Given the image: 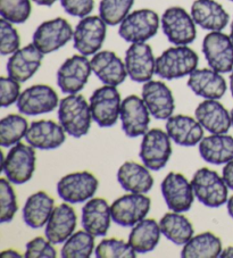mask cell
I'll return each instance as SVG.
<instances>
[{
  "mask_svg": "<svg viewBox=\"0 0 233 258\" xmlns=\"http://www.w3.org/2000/svg\"><path fill=\"white\" fill-rule=\"evenodd\" d=\"M58 119L67 135L74 138L86 136L91 127L90 105L81 95H69L60 101Z\"/></svg>",
  "mask_w": 233,
  "mask_h": 258,
  "instance_id": "obj_1",
  "label": "cell"
},
{
  "mask_svg": "<svg viewBox=\"0 0 233 258\" xmlns=\"http://www.w3.org/2000/svg\"><path fill=\"white\" fill-rule=\"evenodd\" d=\"M198 55L188 46L168 48L156 58L155 74L164 80H176L190 75L198 66Z\"/></svg>",
  "mask_w": 233,
  "mask_h": 258,
  "instance_id": "obj_2",
  "label": "cell"
},
{
  "mask_svg": "<svg viewBox=\"0 0 233 258\" xmlns=\"http://www.w3.org/2000/svg\"><path fill=\"white\" fill-rule=\"evenodd\" d=\"M196 198L205 206L217 208L227 203L228 186L223 176L207 167L199 168L191 180Z\"/></svg>",
  "mask_w": 233,
  "mask_h": 258,
  "instance_id": "obj_3",
  "label": "cell"
},
{
  "mask_svg": "<svg viewBox=\"0 0 233 258\" xmlns=\"http://www.w3.org/2000/svg\"><path fill=\"white\" fill-rule=\"evenodd\" d=\"M30 145L16 144L4 159L3 170L8 180L14 184H23L31 180L35 171L37 155Z\"/></svg>",
  "mask_w": 233,
  "mask_h": 258,
  "instance_id": "obj_4",
  "label": "cell"
},
{
  "mask_svg": "<svg viewBox=\"0 0 233 258\" xmlns=\"http://www.w3.org/2000/svg\"><path fill=\"white\" fill-rule=\"evenodd\" d=\"M159 17L151 10H138L125 17L120 24L119 34L130 43L146 42L158 32Z\"/></svg>",
  "mask_w": 233,
  "mask_h": 258,
  "instance_id": "obj_5",
  "label": "cell"
},
{
  "mask_svg": "<svg viewBox=\"0 0 233 258\" xmlns=\"http://www.w3.org/2000/svg\"><path fill=\"white\" fill-rule=\"evenodd\" d=\"M171 138L160 128H152L142 136L140 158L150 171H159L166 166L172 155Z\"/></svg>",
  "mask_w": 233,
  "mask_h": 258,
  "instance_id": "obj_6",
  "label": "cell"
},
{
  "mask_svg": "<svg viewBox=\"0 0 233 258\" xmlns=\"http://www.w3.org/2000/svg\"><path fill=\"white\" fill-rule=\"evenodd\" d=\"M91 116L100 127H110L121 114V95L116 87L105 86L96 89L89 100Z\"/></svg>",
  "mask_w": 233,
  "mask_h": 258,
  "instance_id": "obj_7",
  "label": "cell"
},
{
  "mask_svg": "<svg viewBox=\"0 0 233 258\" xmlns=\"http://www.w3.org/2000/svg\"><path fill=\"white\" fill-rule=\"evenodd\" d=\"M162 29L168 41L176 46H188L195 41L197 31L192 16L185 8L174 6L164 12Z\"/></svg>",
  "mask_w": 233,
  "mask_h": 258,
  "instance_id": "obj_8",
  "label": "cell"
},
{
  "mask_svg": "<svg viewBox=\"0 0 233 258\" xmlns=\"http://www.w3.org/2000/svg\"><path fill=\"white\" fill-rule=\"evenodd\" d=\"M107 24L100 16H86L75 26L73 46L83 56H91L100 50L105 41Z\"/></svg>",
  "mask_w": 233,
  "mask_h": 258,
  "instance_id": "obj_9",
  "label": "cell"
},
{
  "mask_svg": "<svg viewBox=\"0 0 233 258\" xmlns=\"http://www.w3.org/2000/svg\"><path fill=\"white\" fill-rule=\"evenodd\" d=\"M99 185L97 177L88 171L74 172L63 176L57 183V194L66 203L80 204L95 196Z\"/></svg>",
  "mask_w": 233,
  "mask_h": 258,
  "instance_id": "obj_10",
  "label": "cell"
},
{
  "mask_svg": "<svg viewBox=\"0 0 233 258\" xmlns=\"http://www.w3.org/2000/svg\"><path fill=\"white\" fill-rule=\"evenodd\" d=\"M74 31L65 19L57 17L40 24L33 34V44L42 54H50L73 39Z\"/></svg>",
  "mask_w": 233,
  "mask_h": 258,
  "instance_id": "obj_11",
  "label": "cell"
},
{
  "mask_svg": "<svg viewBox=\"0 0 233 258\" xmlns=\"http://www.w3.org/2000/svg\"><path fill=\"white\" fill-rule=\"evenodd\" d=\"M151 202L145 194L124 195L110 205L111 219L124 228L134 226L145 220L150 211Z\"/></svg>",
  "mask_w": 233,
  "mask_h": 258,
  "instance_id": "obj_12",
  "label": "cell"
},
{
  "mask_svg": "<svg viewBox=\"0 0 233 258\" xmlns=\"http://www.w3.org/2000/svg\"><path fill=\"white\" fill-rule=\"evenodd\" d=\"M203 52L210 69L218 73L233 70V42L221 31H213L204 38Z\"/></svg>",
  "mask_w": 233,
  "mask_h": 258,
  "instance_id": "obj_13",
  "label": "cell"
},
{
  "mask_svg": "<svg viewBox=\"0 0 233 258\" xmlns=\"http://www.w3.org/2000/svg\"><path fill=\"white\" fill-rule=\"evenodd\" d=\"M92 72L87 56L73 55L67 58L57 71V84L67 95H74L86 86Z\"/></svg>",
  "mask_w": 233,
  "mask_h": 258,
  "instance_id": "obj_14",
  "label": "cell"
},
{
  "mask_svg": "<svg viewBox=\"0 0 233 258\" xmlns=\"http://www.w3.org/2000/svg\"><path fill=\"white\" fill-rule=\"evenodd\" d=\"M60 105L57 92L46 84H35L21 93L16 102L19 112L26 116L50 113Z\"/></svg>",
  "mask_w": 233,
  "mask_h": 258,
  "instance_id": "obj_15",
  "label": "cell"
},
{
  "mask_svg": "<svg viewBox=\"0 0 233 258\" xmlns=\"http://www.w3.org/2000/svg\"><path fill=\"white\" fill-rule=\"evenodd\" d=\"M160 189L165 203L172 212H188L194 204L196 197L194 189L187 177L181 173H168L160 184Z\"/></svg>",
  "mask_w": 233,
  "mask_h": 258,
  "instance_id": "obj_16",
  "label": "cell"
},
{
  "mask_svg": "<svg viewBox=\"0 0 233 258\" xmlns=\"http://www.w3.org/2000/svg\"><path fill=\"white\" fill-rule=\"evenodd\" d=\"M125 69L134 82L150 81L156 71V59L152 49L146 42L132 43L125 52Z\"/></svg>",
  "mask_w": 233,
  "mask_h": 258,
  "instance_id": "obj_17",
  "label": "cell"
},
{
  "mask_svg": "<svg viewBox=\"0 0 233 258\" xmlns=\"http://www.w3.org/2000/svg\"><path fill=\"white\" fill-rule=\"evenodd\" d=\"M120 118L123 131L129 138L140 137L148 132L150 113L142 98L136 95L125 98L121 106Z\"/></svg>",
  "mask_w": 233,
  "mask_h": 258,
  "instance_id": "obj_18",
  "label": "cell"
},
{
  "mask_svg": "<svg viewBox=\"0 0 233 258\" xmlns=\"http://www.w3.org/2000/svg\"><path fill=\"white\" fill-rule=\"evenodd\" d=\"M142 99L156 119H167L173 115L176 101L171 89L164 82L152 80L146 82L142 87Z\"/></svg>",
  "mask_w": 233,
  "mask_h": 258,
  "instance_id": "obj_19",
  "label": "cell"
},
{
  "mask_svg": "<svg viewBox=\"0 0 233 258\" xmlns=\"http://www.w3.org/2000/svg\"><path fill=\"white\" fill-rule=\"evenodd\" d=\"M25 139L33 148L51 150L64 144L66 131L61 124L50 119H40L30 124Z\"/></svg>",
  "mask_w": 233,
  "mask_h": 258,
  "instance_id": "obj_20",
  "label": "cell"
},
{
  "mask_svg": "<svg viewBox=\"0 0 233 258\" xmlns=\"http://www.w3.org/2000/svg\"><path fill=\"white\" fill-rule=\"evenodd\" d=\"M43 55L33 43L19 49L11 56L7 63L8 77L23 83L38 72Z\"/></svg>",
  "mask_w": 233,
  "mask_h": 258,
  "instance_id": "obj_21",
  "label": "cell"
},
{
  "mask_svg": "<svg viewBox=\"0 0 233 258\" xmlns=\"http://www.w3.org/2000/svg\"><path fill=\"white\" fill-rule=\"evenodd\" d=\"M92 72L106 86L118 87L128 77L125 63L114 51H98L90 60Z\"/></svg>",
  "mask_w": 233,
  "mask_h": 258,
  "instance_id": "obj_22",
  "label": "cell"
},
{
  "mask_svg": "<svg viewBox=\"0 0 233 258\" xmlns=\"http://www.w3.org/2000/svg\"><path fill=\"white\" fill-rule=\"evenodd\" d=\"M197 121L212 135L227 133L232 125L231 113L216 99H206L195 110Z\"/></svg>",
  "mask_w": 233,
  "mask_h": 258,
  "instance_id": "obj_23",
  "label": "cell"
},
{
  "mask_svg": "<svg viewBox=\"0 0 233 258\" xmlns=\"http://www.w3.org/2000/svg\"><path fill=\"white\" fill-rule=\"evenodd\" d=\"M110 206L104 198H91L82 208L81 223L87 232L95 237H104L110 228Z\"/></svg>",
  "mask_w": 233,
  "mask_h": 258,
  "instance_id": "obj_24",
  "label": "cell"
},
{
  "mask_svg": "<svg viewBox=\"0 0 233 258\" xmlns=\"http://www.w3.org/2000/svg\"><path fill=\"white\" fill-rule=\"evenodd\" d=\"M166 132L179 146L194 147L204 139V127L188 115H172L166 121Z\"/></svg>",
  "mask_w": 233,
  "mask_h": 258,
  "instance_id": "obj_25",
  "label": "cell"
},
{
  "mask_svg": "<svg viewBox=\"0 0 233 258\" xmlns=\"http://www.w3.org/2000/svg\"><path fill=\"white\" fill-rule=\"evenodd\" d=\"M188 87L195 95L205 99H219L226 92V82L221 73L213 69L195 70L189 75Z\"/></svg>",
  "mask_w": 233,
  "mask_h": 258,
  "instance_id": "obj_26",
  "label": "cell"
},
{
  "mask_svg": "<svg viewBox=\"0 0 233 258\" xmlns=\"http://www.w3.org/2000/svg\"><path fill=\"white\" fill-rule=\"evenodd\" d=\"M76 214L69 204L55 207L46 224L44 234L51 243H64L76 228Z\"/></svg>",
  "mask_w": 233,
  "mask_h": 258,
  "instance_id": "obj_27",
  "label": "cell"
},
{
  "mask_svg": "<svg viewBox=\"0 0 233 258\" xmlns=\"http://www.w3.org/2000/svg\"><path fill=\"white\" fill-rule=\"evenodd\" d=\"M191 16L197 25L210 32L225 29L230 20L226 11L215 0H196L191 6Z\"/></svg>",
  "mask_w": 233,
  "mask_h": 258,
  "instance_id": "obj_28",
  "label": "cell"
},
{
  "mask_svg": "<svg viewBox=\"0 0 233 258\" xmlns=\"http://www.w3.org/2000/svg\"><path fill=\"white\" fill-rule=\"evenodd\" d=\"M118 181L128 192L147 194L154 185L149 168L136 162H125L118 171Z\"/></svg>",
  "mask_w": 233,
  "mask_h": 258,
  "instance_id": "obj_29",
  "label": "cell"
},
{
  "mask_svg": "<svg viewBox=\"0 0 233 258\" xmlns=\"http://www.w3.org/2000/svg\"><path fill=\"white\" fill-rule=\"evenodd\" d=\"M199 155L205 162L213 165H222L233 161V137L212 135L199 142Z\"/></svg>",
  "mask_w": 233,
  "mask_h": 258,
  "instance_id": "obj_30",
  "label": "cell"
},
{
  "mask_svg": "<svg viewBox=\"0 0 233 258\" xmlns=\"http://www.w3.org/2000/svg\"><path fill=\"white\" fill-rule=\"evenodd\" d=\"M55 200L44 191H38L26 199L23 208V220L32 229H40L47 224L52 211L55 210Z\"/></svg>",
  "mask_w": 233,
  "mask_h": 258,
  "instance_id": "obj_31",
  "label": "cell"
},
{
  "mask_svg": "<svg viewBox=\"0 0 233 258\" xmlns=\"http://www.w3.org/2000/svg\"><path fill=\"white\" fill-rule=\"evenodd\" d=\"M160 226L155 220L145 219L133 226L129 243L139 253H147L157 247L160 239Z\"/></svg>",
  "mask_w": 233,
  "mask_h": 258,
  "instance_id": "obj_32",
  "label": "cell"
},
{
  "mask_svg": "<svg viewBox=\"0 0 233 258\" xmlns=\"http://www.w3.org/2000/svg\"><path fill=\"white\" fill-rule=\"evenodd\" d=\"M159 226L162 234L169 241L182 246L186 244L194 237L195 230L191 222L183 216L181 213L171 212L166 213L159 221Z\"/></svg>",
  "mask_w": 233,
  "mask_h": 258,
  "instance_id": "obj_33",
  "label": "cell"
},
{
  "mask_svg": "<svg viewBox=\"0 0 233 258\" xmlns=\"http://www.w3.org/2000/svg\"><path fill=\"white\" fill-rule=\"evenodd\" d=\"M222 241L212 232L194 235L183 244L181 257L185 258H216L221 256Z\"/></svg>",
  "mask_w": 233,
  "mask_h": 258,
  "instance_id": "obj_34",
  "label": "cell"
},
{
  "mask_svg": "<svg viewBox=\"0 0 233 258\" xmlns=\"http://www.w3.org/2000/svg\"><path fill=\"white\" fill-rule=\"evenodd\" d=\"M26 118L21 115H7L0 121V144L3 147H12L25 138L29 130Z\"/></svg>",
  "mask_w": 233,
  "mask_h": 258,
  "instance_id": "obj_35",
  "label": "cell"
},
{
  "mask_svg": "<svg viewBox=\"0 0 233 258\" xmlns=\"http://www.w3.org/2000/svg\"><path fill=\"white\" fill-rule=\"evenodd\" d=\"M95 249V235L84 231L73 233L64 242L61 256L64 258H89Z\"/></svg>",
  "mask_w": 233,
  "mask_h": 258,
  "instance_id": "obj_36",
  "label": "cell"
},
{
  "mask_svg": "<svg viewBox=\"0 0 233 258\" xmlns=\"http://www.w3.org/2000/svg\"><path fill=\"white\" fill-rule=\"evenodd\" d=\"M133 4L134 0H101L99 16L107 25H119L130 14Z\"/></svg>",
  "mask_w": 233,
  "mask_h": 258,
  "instance_id": "obj_37",
  "label": "cell"
},
{
  "mask_svg": "<svg viewBox=\"0 0 233 258\" xmlns=\"http://www.w3.org/2000/svg\"><path fill=\"white\" fill-rule=\"evenodd\" d=\"M30 0H0V15L13 24H22L31 15Z\"/></svg>",
  "mask_w": 233,
  "mask_h": 258,
  "instance_id": "obj_38",
  "label": "cell"
},
{
  "mask_svg": "<svg viewBox=\"0 0 233 258\" xmlns=\"http://www.w3.org/2000/svg\"><path fill=\"white\" fill-rule=\"evenodd\" d=\"M98 258H136L137 251L129 242L121 239H105L96 247Z\"/></svg>",
  "mask_w": 233,
  "mask_h": 258,
  "instance_id": "obj_39",
  "label": "cell"
},
{
  "mask_svg": "<svg viewBox=\"0 0 233 258\" xmlns=\"http://www.w3.org/2000/svg\"><path fill=\"white\" fill-rule=\"evenodd\" d=\"M12 182L8 179L0 180V222L2 223H8L13 221L19 210V205H17L15 191L12 186Z\"/></svg>",
  "mask_w": 233,
  "mask_h": 258,
  "instance_id": "obj_40",
  "label": "cell"
},
{
  "mask_svg": "<svg viewBox=\"0 0 233 258\" xmlns=\"http://www.w3.org/2000/svg\"><path fill=\"white\" fill-rule=\"evenodd\" d=\"M12 24L4 19L0 21V52L3 56L13 55L20 49V34Z\"/></svg>",
  "mask_w": 233,
  "mask_h": 258,
  "instance_id": "obj_41",
  "label": "cell"
},
{
  "mask_svg": "<svg viewBox=\"0 0 233 258\" xmlns=\"http://www.w3.org/2000/svg\"><path fill=\"white\" fill-rule=\"evenodd\" d=\"M57 256L56 249L49 240L42 237H37L26 243L24 257L26 258H55Z\"/></svg>",
  "mask_w": 233,
  "mask_h": 258,
  "instance_id": "obj_42",
  "label": "cell"
},
{
  "mask_svg": "<svg viewBox=\"0 0 233 258\" xmlns=\"http://www.w3.org/2000/svg\"><path fill=\"white\" fill-rule=\"evenodd\" d=\"M0 91H2V97H0L2 107H10L13 104L17 102L21 96L20 82H17L16 80L10 77H3L0 79Z\"/></svg>",
  "mask_w": 233,
  "mask_h": 258,
  "instance_id": "obj_43",
  "label": "cell"
},
{
  "mask_svg": "<svg viewBox=\"0 0 233 258\" xmlns=\"http://www.w3.org/2000/svg\"><path fill=\"white\" fill-rule=\"evenodd\" d=\"M64 11L72 16L83 17L88 16L93 10V0H61Z\"/></svg>",
  "mask_w": 233,
  "mask_h": 258,
  "instance_id": "obj_44",
  "label": "cell"
},
{
  "mask_svg": "<svg viewBox=\"0 0 233 258\" xmlns=\"http://www.w3.org/2000/svg\"><path fill=\"white\" fill-rule=\"evenodd\" d=\"M222 176L226 185L228 186V189L233 190V161L225 164L222 172Z\"/></svg>",
  "mask_w": 233,
  "mask_h": 258,
  "instance_id": "obj_45",
  "label": "cell"
},
{
  "mask_svg": "<svg viewBox=\"0 0 233 258\" xmlns=\"http://www.w3.org/2000/svg\"><path fill=\"white\" fill-rule=\"evenodd\" d=\"M35 4H38L40 6H46V7H50L55 4L57 0H33Z\"/></svg>",
  "mask_w": 233,
  "mask_h": 258,
  "instance_id": "obj_46",
  "label": "cell"
},
{
  "mask_svg": "<svg viewBox=\"0 0 233 258\" xmlns=\"http://www.w3.org/2000/svg\"><path fill=\"white\" fill-rule=\"evenodd\" d=\"M222 258H233V246L231 247H227L226 249H224L221 252V256Z\"/></svg>",
  "mask_w": 233,
  "mask_h": 258,
  "instance_id": "obj_47",
  "label": "cell"
},
{
  "mask_svg": "<svg viewBox=\"0 0 233 258\" xmlns=\"http://www.w3.org/2000/svg\"><path fill=\"white\" fill-rule=\"evenodd\" d=\"M2 257H21V255L17 251L13 250V249H10V250H5L2 252Z\"/></svg>",
  "mask_w": 233,
  "mask_h": 258,
  "instance_id": "obj_48",
  "label": "cell"
},
{
  "mask_svg": "<svg viewBox=\"0 0 233 258\" xmlns=\"http://www.w3.org/2000/svg\"><path fill=\"white\" fill-rule=\"evenodd\" d=\"M226 208H227V213L228 215H230L232 219H233V196L231 198L227 199V203H226Z\"/></svg>",
  "mask_w": 233,
  "mask_h": 258,
  "instance_id": "obj_49",
  "label": "cell"
},
{
  "mask_svg": "<svg viewBox=\"0 0 233 258\" xmlns=\"http://www.w3.org/2000/svg\"><path fill=\"white\" fill-rule=\"evenodd\" d=\"M230 90H231V95L233 97V70L230 75Z\"/></svg>",
  "mask_w": 233,
  "mask_h": 258,
  "instance_id": "obj_50",
  "label": "cell"
},
{
  "mask_svg": "<svg viewBox=\"0 0 233 258\" xmlns=\"http://www.w3.org/2000/svg\"><path fill=\"white\" fill-rule=\"evenodd\" d=\"M230 38H231L232 42H233V21H232V23H231V33H230Z\"/></svg>",
  "mask_w": 233,
  "mask_h": 258,
  "instance_id": "obj_51",
  "label": "cell"
},
{
  "mask_svg": "<svg viewBox=\"0 0 233 258\" xmlns=\"http://www.w3.org/2000/svg\"><path fill=\"white\" fill-rule=\"evenodd\" d=\"M231 121H232V125H233V108L231 110Z\"/></svg>",
  "mask_w": 233,
  "mask_h": 258,
  "instance_id": "obj_52",
  "label": "cell"
},
{
  "mask_svg": "<svg viewBox=\"0 0 233 258\" xmlns=\"http://www.w3.org/2000/svg\"><path fill=\"white\" fill-rule=\"evenodd\" d=\"M230 2H232V3H233V0H230Z\"/></svg>",
  "mask_w": 233,
  "mask_h": 258,
  "instance_id": "obj_53",
  "label": "cell"
}]
</instances>
